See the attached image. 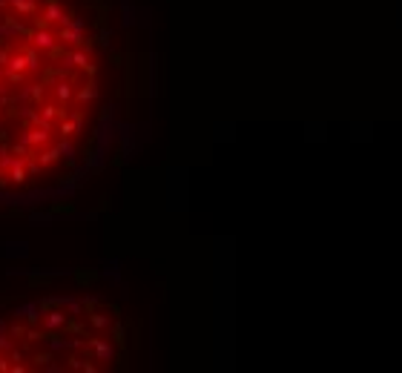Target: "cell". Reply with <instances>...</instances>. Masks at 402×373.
Wrapping results in <instances>:
<instances>
[{
    "mask_svg": "<svg viewBox=\"0 0 402 373\" xmlns=\"http://www.w3.org/2000/svg\"><path fill=\"white\" fill-rule=\"evenodd\" d=\"M9 69H17V72H26V75H40L44 69V52L37 49L35 43H17L9 55Z\"/></svg>",
    "mask_w": 402,
    "mask_h": 373,
    "instance_id": "1",
    "label": "cell"
},
{
    "mask_svg": "<svg viewBox=\"0 0 402 373\" xmlns=\"http://www.w3.org/2000/svg\"><path fill=\"white\" fill-rule=\"evenodd\" d=\"M0 144H12V135H9L3 126H0Z\"/></svg>",
    "mask_w": 402,
    "mask_h": 373,
    "instance_id": "40",
    "label": "cell"
},
{
    "mask_svg": "<svg viewBox=\"0 0 402 373\" xmlns=\"http://www.w3.org/2000/svg\"><path fill=\"white\" fill-rule=\"evenodd\" d=\"M55 146H58V152H60V158H66V164L69 167H75V146H72V138H55Z\"/></svg>",
    "mask_w": 402,
    "mask_h": 373,
    "instance_id": "21",
    "label": "cell"
},
{
    "mask_svg": "<svg viewBox=\"0 0 402 373\" xmlns=\"http://www.w3.org/2000/svg\"><path fill=\"white\" fill-rule=\"evenodd\" d=\"M87 3H92V6H95V3H98V0H87Z\"/></svg>",
    "mask_w": 402,
    "mask_h": 373,
    "instance_id": "49",
    "label": "cell"
},
{
    "mask_svg": "<svg viewBox=\"0 0 402 373\" xmlns=\"http://www.w3.org/2000/svg\"><path fill=\"white\" fill-rule=\"evenodd\" d=\"M9 9V0H0V17H3V12Z\"/></svg>",
    "mask_w": 402,
    "mask_h": 373,
    "instance_id": "45",
    "label": "cell"
},
{
    "mask_svg": "<svg viewBox=\"0 0 402 373\" xmlns=\"http://www.w3.org/2000/svg\"><path fill=\"white\" fill-rule=\"evenodd\" d=\"M64 310H66V313H72V316H83V304L75 301V299H64Z\"/></svg>",
    "mask_w": 402,
    "mask_h": 373,
    "instance_id": "27",
    "label": "cell"
},
{
    "mask_svg": "<svg viewBox=\"0 0 402 373\" xmlns=\"http://www.w3.org/2000/svg\"><path fill=\"white\" fill-rule=\"evenodd\" d=\"M37 109H40V115H44V118H49V121H58V103H55V101H46L44 106H37Z\"/></svg>",
    "mask_w": 402,
    "mask_h": 373,
    "instance_id": "26",
    "label": "cell"
},
{
    "mask_svg": "<svg viewBox=\"0 0 402 373\" xmlns=\"http://www.w3.org/2000/svg\"><path fill=\"white\" fill-rule=\"evenodd\" d=\"M83 29H87V23H83V17L75 15L72 20L66 23V26H58L55 29V35H58L60 43L72 46V49H80V46L87 43V35H83Z\"/></svg>",
    "mask_w": 402,
    "mask_h": 373,
    "instance_id": "3",
    "label": "cell"
},
{
    "mask_svg": "<svg viewBox=\"0 0 402 373\" xmlns=\"http://www.w3.org/2000/svg\"><path fill=\"white\" fill-rule=\"evenodd\" d=\"M12 301V296H6V293H0V304H9Z\"/></svg>",
    "mask_w": 402,
    "mask_h": 373,
    "instance_id": "44",
    "label": "cell"
},
{
    "mask_svg": "<svg viewBox=\"0 0 402 373\" xmlns=\"http://www.w3.org/2000/svg\"><path fill=\"white\" fill-rule=\"evenodd\" d=\"M40 3H58V0H40Z\"/></svg>",
    "mask_w": 402,
    "mask_h": 373,
    "instance_id": "47",
    "label": "cell"
},
{
    "mask_svg": "<svg viewBox=\"0 0 402 373\" xmlns=\"http://www.w3.org/2000/svg\"><path fill=\"white\" fill-rule=\"evenodd\" d=\"M49 212H52V215H72L75 204H72V201H55V204L49 207Z\"/></svg>",
    "mask_w": 402,
    "mask_h": 373,
    "instance_id": "24",
    "label": "cell"
},
{
    "mask_svg": "<svg viewBox=\"0 0 402 373\" xmlns=\"http://www.w3.org/2000/svg\"><path fill=\"white\" fill-rule=\"evenodd\" d=\"M92 40H95L98 49H110V26H107V29H98V35H92Z\"/></svg>",
    "mask_w": 402,
    "mask_h": 373,
    "instance_id": "25",
    "label": "cell"
},
{
    "mask_svg": "<svg viewBox=\"0 0 402 373\" xmlns=\"http://www.w3.org/2000/svg\"><path fill=\"white\" fill-rule=\"evenodd\" d=\"M40 15L49 20V26H66V23L75 17V9L66 6L64 0H58V3H44V12Z\"/></svg>",
    "mask_w": 402,
    "mask_h": 373,
    "instance_id": "6",
    "label": "cell"
},
{
    "mask_svg": "<svg viewBox=\"0 0 402 373\" xmlns=\"http://www.w3.org/2000/svg\"><path fill=\"white\" fill-rule=\"evenodd\" d=\"M35 158L40 161V167H44V169L55 167V164L60 161V152H58V146H55V141H52V144H46V146H40V149L35 152Z\"/></svg>",
    "mask_w": 402,
    "mask_h": 373,
    "instance_id": "13",
    "label": "cell"
},
{
    "mask_svg": "<svg viewBox=\"0 0 402 373\" xmlns=\"http://www.w3.org/2000/svg\"><path fill=\"white\" fill-rule=\"evenodd\" d=\"M64 333H66V336H83V339H87L92 330H89V324L83 322V316H69L66 324H64Z\"/></svg>",
    "mask_w": 402,
    "mask_h": 373,
    "instance_id": "14",
    "label": "cell"
},
{
    "mask_svg": "<svg viewBox=\"0 0 402 373\" xmlns=\"http://www.w3.org/2000/svg\"><path fill=\"white\" fill-rule=\"evenodd\" d=\"M83 370H87V373H98V370H101V365H92V359L87 356V359H83Z\"/></svg>",
    "mask_w": 402,
    "mask_h": 373,
    "instance_id": "36",
    "label": "cell"
},
{
    "mask_svg": "<svg viewBox=\"0 0 402 373\" xmlns=\"http://www.w3.org/2000/svg\"><path fill=\"white\" fill-rule=\"evenodd\" d=\"M37 308L44 310V313H49V310H55V308H64V299H55V296H49V299H44Z\"/></svg>",
    "mask_w": 402,
    "mask_h": 373,
    "instance_id": "28",
    "label": "cell"
},
{
    "mask_svg": "<svg viewBox=\"0 0 402 373\" xmlns=\"http://www.w3.org/2000/svg\"><path fill=\"white\" fill-rule=\"evenodd\" d=\"M9 184H12L9 181V172H0V190H6Z\"/></svg>",
    "mask_w": 402,
    "mask_h": 373,
    "instance_id": "42",
    "label": "cell"
},
{
    "mask_svg": "<svg viewBox=\"0 0 402 373\" xmlns=\"http://www.w3.org/2000/svg\"><path fill=\"white\" fill-rule=\"evenodd\" d=\"M52 278L49 276H40V273H32L29 276V287H49Z\"/></svg>",
    "mask_w": 402,
    "mask_h": 373,
    "instance_id": "29",
    "label": "cell"
},
{
    "mask_svg": "<svg viewBox=\"0 0 402 373\" xmlns=\"http://www.w3.org/2000/svg\"><path fill=\"white\" fill-rule=\"evenodd\" d=\"M29 218H32V221H49V218H52V212H32Z\"/></svg>",
    "mask_w": 402,
    "mask_h": 373,
    "instance_id": "38",
    "label": "cell"
},
{
    "mask_svg": "<svg viewBox=\"0 0 402 373\" xmlns=\"http://www.w3.org/2000/svg\"><path fill=\"white\" fill-rule=\"evenodd\" d=\"M0 333H6V322L3 319H0Z\"/></svg>",
    "mask_w": 402,
    "mask_h": 373,
    "instance_id": "46",
    "label": "cell"
},
{
    "mask_svg": "<svg viewBox=\"0 0 402 373\" xmlns=\"http://www.w3.org/2000/svg\"><path fill=\"white\" fill-rule=\"evenodd\" d=\"M60 63L69 66V69H83V72H87V78H95V75H98V66H95V60L89 58L87 49H72V46H69Z\"/></svg>",
    "mask_w": 402,
    "mask_h": 373,
    "instance_id": "4",
    "label": "cell"
},
{
    "mask_svg": "<svg viewBox=\"0 0 402 373\" xmlns=\"http://www.w3.org/2000/svg\"><path fill=\"white\" fill-rule=\"evenodd\" d=\"M80 304H83V319H87V313H92V310L101 308V301L92 299V296H87V299H80Z\"/></svg>",
    "mask_w": 402,
    "mask_h": 373,
    "instance_id": "30",
    "label": "cell"
},
{
    "mask_svg": "<svg viewBox=\"0 0 402 373\" xmlns=\"http://www.w3.org/2000/svg\"><path fill=\"white\" fill-rule=\"evenodd\" d=\"M0 172H3V169H0Z\"/></svg>",
    "mask_w": 402,
    "mask_h": 373,
    "instance_id": "50",
    "label": "cell"
},
{
    "mask_svg": "<svg viewBox=\"0 0 402 373\" xmlns=\"http://www.w3.org/2000/svg\"><path fill=\"white\" fill-rule=\"evenodd\" d=\"M98 210H101V212H107V210H110V198H107V195H103L101 201H98Z\"/></svg>",
    "mask_w": 402,
    "mask_h": 373,
    "instance_id": "41",
    "label": "cell"
},
{
    "mask_svg": "<svg viewBox=\"0 0 402 373\" xmlns=\"http://www.w3.org/2000/svg\"><path fill=\"white\" fill-rule=\"evenodd\" d=\"M66 319H69V313H66L64 308H55V310H49V313H44L40 327H44V330H64Z\"/></svg>",
    "mask_w": 402,
    "mask_h": 373,
    "instance_id": "12",
    "label": "cell"
},
{
    "mask_svg": "<svg viewBox=\"0 0 402 373\" xmlns=\"http://www.w3.org/2000/svg\"><path fill=\"white\" fill-rule=\"evenodd\" d=\"M112 164H115V167H124V164H126V149H124V152H115Z\"/></svg>",
    "mask_w": 402,
    "mask_h": 373,
    "instance_id": "37",
    "label": "cell"
},
{
    "mask_svg": "<svg viewBox=\"0 0 402 373\" xmlns=\"http://www.w3.org/2000/svg\"><path fill=\"white\" fill-rule=\"evenodd\" d=\"M98 278H101V273H98V270H89V267L75 270V284H78V287H92Z\"/></svg>",
    "mask_w": 402,
    "mask_h": 373,
    "instance_id": "19",
    "label": "cell"
},
{
    "mask_svg": "<svg viewBox=\"0 0 402 373\" xmlns=\"http://www.w3.org/2000/svg\"><path fill=\"white\" fill-rule=\"evenodd\" d=\"M98 95H101V86L95 83V78H89L87 83L80 89H75V95H72V106H78V109H87L92 101H98Z\"/></svg>",
    "mask_w": 402,
    "mask_h": 373,
    "instance_id": "8",
    "label": "cell"
},
{
    "mask_svg": "<svg viewBox=\"0 0 402 373\" xmlns=\"http://www.w3.org/2000/svg\"><path fill=\"white\" fill-rule=\"evenodd\" d=\"M12 49H15V46H3V49H0V66L9 63V55H12Z\"/></svg>",
    "mask_w": 402,
    "mask_h": 373,
    "instance_id": "34",
    "label": "cell"
},
{
    "mask_svg": "<svg viewBox=\"0 0 402 373\" xmlns=\"http://www.w3.org/2000/svg\"><path fill=\"white\" fill-rule=\"evenodd\" d=\"M26 169H29V175H40V172H44V167H40L37 158H29V161H26Z\"/></svg>",
    "mask_w": 402,
    "mask_h": 373,
    "instance_id": "33",
    "label": "cell"
},
{
    "mask_svg": "<svg viewBox=\"0 0 402 373\" xmlns=\"http://www.w3.org/2000/svg\"><path fill=\"white\" fill-rule=\"evenodd\" d=\"M15 138H20V141H26V144L32 146V149H40V146H46V144H52V141L58 138L52 129H44V126H26V129H17V135Z\"/></svg>",
    "mask_w": 402,
    "mask_h": 373,
    "instance_id": "5",
    "label": "cell"
},
{
    "mask_svg": "<svg viewBox=\"0 0 402 373\" xmlns=\"http://www.w3.org/2000/svg\"><path fill=\"white\" fill-rule=\"evenodd\" d=\"M26 330H29V324L23 322V319H17V322H12V324L6 327V333L15 339L17 344H23V342H26Z\"/></svg>",
    "mask_w": 402,
    "mask_h": 373,
    "instance_id": "22",
    "label": "cell"
},
{
    "mask_svg": "<svg viewBox=\"0 0 402 373\" xmlns=\"http://www.w3.org/2000/svg\"><path fill=\"white\" fill-rule=\"evenodd\" d=\"M0 126H3V109H0Z\"/></svg>",
    "mask_w": 402,
    "mask_h": 373,
    "instance_id": "48",
    "label": "cell"
},
{
    "mask_svg": "<svg viewBox=\"0 0 402 373\" xmlns=\"http://www.w3.org/2000/svg\"><path fill=\"white\" fill-rule=\"evenodd\" d=\"M52 359H55V350H52V347H49V350H35V353H29V362H32L29 367H35V370H44Z\"/></svg>",
    "mask_w": 402,
    "mask_h": 373,
    "instance_id": "20",
    "label": "cell"
},
{
    "mask_svg": "<svg viewBox=\"0 0 402 373\" xmlns=\"http://www.w3.org/2000/svg\"><path fill=\"white\" fill-rule=\"evenodd\" d=\"M9 181H12V187H23V184L29 181V169H26V161H23V158L9 169Z\"/></svg>",
    "mask_w": 402,
    "mask_h": 373,
    "instance_id": "18",
    "label": "cell"
},
{
    "mask_svg": "<svg viewBox=\"0 0 402 373\" xmlns=\"http://www.w3.org/2000/svg\"><path fill=\"white\" fill-rule=\"evenodd\" d=\"M83 109H78L75 106L72 112H69V118H64V121H58V138H75V135H80V129H83Z\"/></svg>",
    "mask_w": 402,
    "mask_h": 373,
    "instance_id": "7",
    "label": "cell"
},
{
    "mask_svg": "<svg viewBox=\"0 0 402 373\" xmlns=\"http://www.w3.org/2000/svg\"><path fill=\"white\" fill-rule=\"evenodd\" d=\"M72 95H75V83L72 81H58L52 86V101L60 106H72Z\"/></svg>",
    "mask_w": 402,
    "mask_h": 373,
    "instance_id": "10",
    "label": "cell"
},
{
    "mask_svg": "<svg viewBox=\"0 0 402 373\" xmlns=\"http://www.w3.org/2000/svg\"><path fill=\"white\" fill-rule=\"evenodd\" d=\"M15 344H17V342L9 336V333H0V350H3V353H9L12 347H15Z\"/></svg>",
    "mask_w": 402,
    "mask_h": 373,
    "instance_id": "32",
    "label": "cell"
},
{
    "mask_svg": "<svg viewBox=\"0 0 402 373\" xmlns=\"http://www.w3.org/2000/svg\"><path fill=\"white\" fill-rule=\"evenodd\" d=\"M44 370H49V373H64L66 370V365H58V362H55V359H52L49 365L44 367Z\"/></svg>",
    "mask_w": 402,
    "mask_h": 373,
    "instance_id": "35",
    "label": "cell"
},
{
    "mask_svg": "<svg viewBox=\"0 0 402 373\" xmlns=\"http://www.w3.org/2000/svg\"><path fill=\"white\" fill-rule=\"evenodd\" d=\"M87 324L92 333H107V330L112 327V316L98 308V310H92V313H87Z\"/></svg>",
    "mask_w": 402,
    "mask_h": 373,
    "instance_id": "11",
    "label": "cell"
},
{
    "mask_svg": "<svg viewBox=\"0 0 402 373\" xmlns=\"http://www.w3.org/2000/svg\"><path fill=\"white\" fill-rule=\"evenodd\" d=\"M26 92H29V103H32V106H44V103H46V83L44 81H29Z\"/></svg>",
    "mask_w": 402,
    "mask_h": 373,
    "instance_id": "17",
    "label": "cell"
},
{
    "mask_svg": "<svg viewBox=\"0 0 402 373\" xmlns=\"http://www.w3.org/2000/svg\"><path fill=\"white\" fill-rule=\"evenodd\" d=\"M110 63L115 66V69H121V66L126 63V55H124V52H115V49H110Z\"/></svg>",
    "mask_w": 402,
    "mask_h": 373,
    "instance_id": "31",
    "label": "cell"
},
{
    "mask_svg": "<svg viewBox=\"0 0 402 373\" xmlns=\"http://www.w3.org/2000/svg\"><path fill=\"white\" fill-rule=\"evenodd\" d=\"M9 9H15L20 17H40L44 6H40V0H9Z\"/></svg>",
    "mask_w": 402,
    "mask_h": 373,
    "instance_id": "9",
    "label": "cell"
},
{
    "mask_svg": "<svg viewBox=\"0 0 402 373\" xmlns=\"http://www.w3.org/2000/svg\"><path fill=\"white\" fill-rule=\"evenodd\" d=\"M66 49H69V46H66V43H60V40H58V43L52 46V49H46V52H44V60H46V63H55V60H64Z\"/></svg>",
    "mask_w": 402,
    "mask_h": 373,
    "instance_id": "23",
    "label": "cell"
},
{
    "mask_svg": "<svg viewBox=\"0 0 402 373\" xmlns=\"http://www.w3.org/2000/svg\"><path fill=\"white\" fill-rule=\"evenodd\" d=\"M115 344H112V339L107 342V339L101 336V333H89L87 336V344H83V356H89L92 362H101V365H110V362H115Z\"/></svg>",
    "mask_w": 402,
    "mask_h": 373,
    "instance_id": "2",
    "label": "cell"
},
{
    "mask_svg": "<svg viewBox=\"0 0 402 373\" xmlns=\"http://www.w3.org/2000/svg\"><path fill=\"white\" fill-rule=\"evenodd\" d=\"M75 184H78V181H75V175H64V178H60V187H75Z\"/></svg>",
    "mask_w": 402,
    "mask_h": 373,
    "instance_id": "39",
    "label": "cell"
},
{
    "mask_svg": "<svg viewBox=\"0 0 402 373\" xmlns=\"http://www.w3.org/2000/svg\"><path fill=\"white\" fill-rule=\"evenodd\" d=\"M110 339L118 350H126L130 347V333H126V322H112L110 327Z\"/></svg>",
    "mask_w": 402,
    "mask_h": 373,
    "instance_id": "16",
    "label": "cell"
},
{
    "mask_svg": "<svg viewBox=\"0 0 402 373\" xmlns=\"http://www.w3.org/2000/svg\"><path fill=\"white\" fill-rule=\"evenodd\" d=\"M110 118H112V106H103V109H101V121H110Z\"/></svg>",
    "mask_w": 402,
    "mask_h": 373,
    "instance_id": "43",
    "label": "cell"
},
{
    "mask_svg": "<svg viewBox=\"0 0 402 373\" xmlns=\"http://www.w3.org/2000/svg\"><path fill=\"white\" fill-rule=\"evenodd\" d=\"M29 43H35L40 52H46V49H52V46L58 43V35H55V29H35Z\"/></svg>",
    "mask_w": 402,
    "mask_h": 373,
    "instance_id": "15",
    "label": "cell"
}]
</instances>
